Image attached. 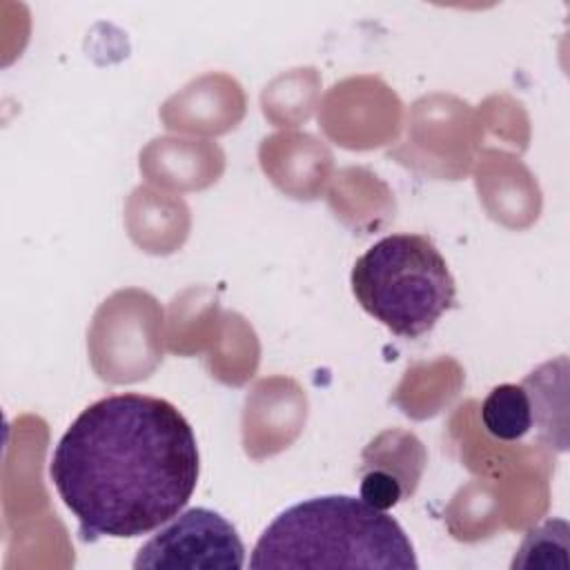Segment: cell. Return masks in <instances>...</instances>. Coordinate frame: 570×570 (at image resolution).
Here are the masks:
<instances>
[{
	"label": "cell",
	"instance_id": "5",
	"mask_svg": "<svg viewBox=\"0 0 570 570\" xmlns=\"http://www.w3.org/2000/svg\"><path fill=\"white\" fill-rule=\"evenodd\" d=\"M485 430L501 441H517L532 428V399L523 385H494L481 405Z\"/></svg>",
	"mask_w": 570,
	"mask_h": 570
},
{
	"label": "cell",
	"instance_id": "4",
	"mask_svg": "<svg viewBox=\"0 0 570 570\" xmlns=\"http://www.w3.org/2000/svg\"><path fill=\"white\" fill-rule=\"evenodd\" d=\"M245 566V546L236 528L209 508H189L167 521L134 559L136 570L232 568Z\"/></svg>",
	"mask_w": 570,
	"mask_h": 570
},
{
	"label": "cell",
	"instance_id": "3",
	"mask_svg": "<svg viewBox=\"0 0 570 570\" xmlns=\"http://www.w3.org/2000/svg\"><path fill=\"white\" fill-rule=\"evenodd\" d=\"M352 292L358 305L401 338L428 334L454 307V276L423 234H390L354 263Z\"/></svg>",
	"mask_w": 570,
	"mask_h": 570
},
{
	"label": "cell",
	"instance_id": "6",
	"mask_svg": "<svg viewBox=\"0 0 570 570\" xmlns=\"http://www.w3.org/2000/svg\"><path fill=\"white\" fill-rule=\"evenodd\" d=\"M517 568H568V523L563 519H550L543 525L530 530L517 550L512 563Z\"/></svg>",
	"mask_w": 570,
	"mask_h": 570
},
{
	"label": "cell",
	"instance_id": "1",
	"mask_svg": "<svg viewBox=\"0 0 570 570\" xmlns=\"http://www.w3.org/2000/svg\"><path fill=\"white\" fill-rule=\"evenodd\" d=\"M196 434L165 399L125 392L87 405L60 436L49 476L82 541L147 534L189 503Z\"/></svg>",
	"mask_w": 570,
	"mask_h": 570
},
{
	"label": "cell",
	"instance_id": "2",
	"mask_svg": "<svg viewBox=\"0 0 570 570\" xmlns=\"http://www.w3.org/2000/svg\"><path fill=\"white\" fill-rule=\"evenodd\" d=\"M249 568L416 570L401 523L361 497L325 494L285 508L258 537Z\"/></svg>",
	"mask_w": 570,
	"mask_h": 570
},
{
	"label": "cell",
	"instance_id": "7",
	"mask_svg": "<svg viewBox=\"0 0 570 570\" xmlns=\"http://www.w3.org/2000/svg\"><path fill=\"white\" fill-rule=\"evenodd\" d=\"M412 490L390 470L383 468H361V485H358V497L370 503L376 510L387 512L394 508L399 501L407 499Z\"/></svg>",
	"mask_w": 570,
	"mask_h": 570
}]
</instances>
